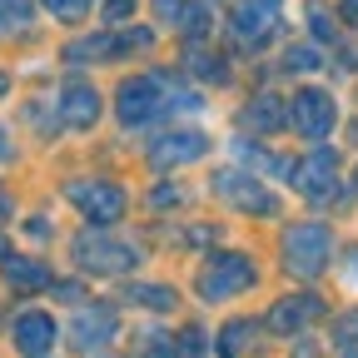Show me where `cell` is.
Instances as JSON below:
<instances>
[{
    "instance_id": "cell-1",
    "label": "cell",
    "mask_w": 358,
    "mask_h": 358,
    "mask_svg": "<svg viewBox=\"0 0 358 358\" xmlns=\"http://www.w3.org/2000/svg\"><path fill=\"white\" fill-rule=\"evenodd\" d=\"M169 105H199L189 90H169L159 75H134V80H124L120 85V120L124 124H145V120H155L159 110H169Z\"/></svg>"
},
{
    "instance_id": "cell-2",
    "label": "cell",
    "mask_w": 358,
    "mask_h": 358,
    "mask_svg": "<svg viewBox=\"0 0 358 358\" xmlns=\"http://www.w3.org/2000/svg\"><path fill=\"white\" fill-rule=\"evenodd\" d=\"M254 279H259V268H254L249 254H234V249L209 254V264L199 268V299H204V303L239 299L244 289H254Z\"/></svg>"
},
{
    "instance_id": "cell-3",
    "label": "cell",
    "mask_w": 358,
    "mask_h": 358,
    "mask_svg": "<svg viewBox=\"0 0 358 358\" xmlns=\"http://www.w3.org/2000/svg\"><path fill=\"white\" fill-rule=\"evenodd\" d=\"M334 259V234L324 224H294L284 234V268L299 279H319Z\"/></svg>"
},
{
    "instance_id": "cell-4",
    "label": "cell",
    "mask_w": 358,
    "mask_h": 358,
    "mask_svg": "<svg viewBox=\"0 0 358 358\" xmlns=\"http://www.w3.org/2000/svg\"><path fill=\"white\" fill-rule=\"evenodd\" d=\"M65 199H70L90 224H100V229H110L115 219H124V189L110 185V179H70V185H65Z\"/></svg>"
},
{
    "instance_id": "cell-5",
    "label": "cell",
    "mask_w": 358,
    "mask_h": 358,
    "mask_svg": "<svg viewBox=\"0 0 358 358\" xmlns=\"http://www.w3.org/2000/svg\"><path fill=\"white\" fill-rule=\"evenodd\" d=\"M75 264L85 274H124V268L140 264V249L120 244V239H105V234H80L75 239Z\"/></svg>"
},
{
    "instance_id": "cell-6",
    "label": "cell",
    "mask_w": 358,
    "mask_h": 358,
    "mask_svg": "<svg viewBox=\"0 0 358 358\" xmlns=\"http://www.w3.org/2000/svg\"><path fill=\"white\" fill-rule=\"evenodd\" d=\"M334 120H338V100L329 95V90H299V95L289 100V120L284 124H294L303 140H324V134L334 129Z\"/></svg>"
},
{
    "instance_id": "cell-7",
    "label": "cell",
    "mask_w": 358,
    "mask_h": 358,
    "mask_svg": "<svg viewBox=\"0 0 358 358\" xmlns=\"http://www.w3.org/2000/svg\"><path fill=\"white\" fill-rule=\"evenodd\" d=\"M115 334H120V313H115L110 303L80 308V313H75V324H70V343H75V353H85V358L105 353V348L115 343Z\"/></svg>"
},
{
    "instance_id": "cell-8",
    "label": "cell",
    "mask_w": 358,
    "mask_h": 358,
    "mask_svg": "<svg viewBox=\"0 0 358 358\" xmlns=\"http://www.w3.org/2000/svg\"><path fill=\"white\" fill-rule=\"evenodd\" d=\"M289 185H294L299 194H308V199H334V185H338V155L319 145L308 159L289 164Z\"/></svg>"
},
{
    "instance_id": "cell-9",
    "label": "cell",
    "mask_w": 358,
    "mask_h": 358,
    "mask_svg": "<svg viewBox=\"0 0 358 358\" xmlns=\"http://www.w3.org/2000/svg\"><path fill=\"white\" fill-rule=\"evenodd\" d=\"M214 189L229 199L234 209H244V214H264V219H274L279 214V199L268 194L259 179H249V174H239V169H224V174H214Z\"/></svg>"
},
{
    "instance_id": "cell-10",
    "label": "cell",
    "mask_w": 358,
    "mask_h": 358,
    "mask_svg": "<svg viewBox=\"0 0 358 358\" xmlns=\"http://www.w3.org/2000/svg\"><path fill=\"white\" fill-rule=\"evenodd\" d=\"M150 45H155V35H150V30L90 35V40H75V45H70L65 60H70V65H90V60H110V55H120V50H150Z\"/></svg>"
},
{
    "instance_id": "cell-11",
    "label": "cell",
    "mask_w": 358,
    "mask_h": 358,
    "mask_svg": "<svg viewBox=\"0 0 358 358\" xmlns=\"http://www.w3.org/2000/svg\"><path fill=\"white\" fill-rule=\"evenodd\" d=\"M204 155H209V140H204L199 129H174V134H159L155 150H150L155 169H179V164H194V159H204Z\"/></svg>"
},
{
    "instance_id": "cell-12",
    "label": "cell",
    "mask_w": 358,
    "mask_h": 358,
    "mask_svg": "<svg viewBox=\"0 0 358 358\" xmlns=\"http://www.w3.org/2000/svg\"><path fill=\"white\" fill-rule=\"evenodd\" d=\"M55 110H60V124H70V129H90V124L100 120V95H95V85H85V80L60 85Z\"/></svg>"
},
{
    "instance_id": "cell-13",
    "label": "cell",
    "mask_w": 358,
    "mask_h": 358,
    "mask_svg": "<svg viewBox=\"0 0 358 358\" xmlns=\"http://www.w3.org/2000/svg\"><path fill=\"white\" fill-rule=\"evenodd\" d=\"M10 338H15V348L25 358H45L55 348V319H50V313H40V308H25L20 319L10 324Z\"/></svg>"
},
{
    "instance_id": "cell-14",
    "label": "cell",
    "mask_w": 358,
    "mask_h": 358,
    "mask_svg": "<svg viewBox=\"0 0 358 358\" xmlns=\"http://www.w3.org/2000/svg\"><path fill=\"white\" fill-rule=\"evenodd\" d=\"M324 313V299L319 294H289V299H279L274 308H268V329L274 334H299L303 324H313Z\"/></svg>"
},
{
    "instance_id": "cell-15",
    "label": "cell",
    "mask_w": 358,
    "mask_h": 358,
    "mask_svg": "<svg viewBox=\"0 0 358 358\" xmlns=\"http://www.w3.org/2000/svg\"><path fill=\"white\" fill-rule=\"evenodd\" d=\"M274 0H244V6H234V30L244 45H264L268 35H274Z\"/></svg>"
},
{
    "instance_id": "cell-16",
    "label": "cell",
    "mask_w": 358,
    "mask_h": 358,
    "mask_svg": "<svg viewBox=\"0 0 358 358\" xmlns=\"http://www.w3.org/2000/svg\"><path fill=\"white\" fill-rule=\"evenodd\" d=\"M6 279H10V289H20V294H35V289H50V284H55L50 268H45L40 259H20V254H6Z\"/></svg>"
},
{
    "instance_id": "cell-17",
    "label": "cell",
    "mask_w": 358,
    "mask_h": 358,
    "mask_svg": "<svg viewBox=\"0 0 358 358\" xmlns=\"http://www.w3.org/2000/svg\"><path fill=\"white\" fill-rule=\"evenodd\" d=\"M284 120H289V110H284L279 95H259L244 110V124H254V134H274V129H284Z\"/></svg>"
},
{
    "instance_id": "cell-18",
    "label": "cell",
    "mask_w": 358,
    "mask_h": 358,
    "mask_svg": "<svg viewBox=\"0 0 358 358\" xmlns=\"http://www.w3.org/2000/svg\"><path fill=\"white\" fill-rule=\"evenodd\" d=\"M249 334H254V324H249V319L229 324V329L219 334V358H239V353H244V343H249Z\"/></svg>"
},
{
    "instance_id": "cell-19",
    "label": "cell",
    "mask_w": 358,
    "mask_h": 358,
    "mask_svg": "<svg viewBox=\"0 0 358 358\" xmlns=\"http://www.w3.org/2000/svg\"><path fill=\"white\" fill-rule=\"evenodd\" d=\"M124 299L129 303H145V308H174V289H159V284H134Z\"/></svg>"
},
{
    "instance_id": "cell-20",
    "label": "cell",
    "mask_w": 358,
    "mask_h": 358,
    "mask_svg": "<svg viewBox=\"0 0 358 358\" xmlns=\"http://www.w3.org/2000/svg\"><path fill=\"white\" fill-rule=\"evenodd\" d=\"M35 15L30 0H0V30H25Z\"/></svg>"
},
{
    "instance_id": "cell-21",
    "label": "cell",
    "mask_w": 358,
    "mask_h": 358,
    "mask_svg": "<svg viewBox=\"0 0 358 358\" xmlns=\"http://www.w3.org/2000/svg\"><path fill=\"white\" fill-rule=\"evenodd\" d=\"M45 10H50L55 20H65V25H75V20H85V10H90V0H40Z\"/></svg>"
},
{
    "instance_id": "cell-22",
    "label": "cell",
    "mask_w": 358,
    "mask_h": 358,
    "mask_svg": "<svg viewBox=\"0 0 358 358\" xmlns=\"http://www.w3.org/2000/svg\"><path fill=\"white\" fill-rule=\"evenodd\" d=\"M284 70H319V50H313V45H289Z\"/></svg>"
},
{
    "instance_id": "cell-23",
    "label": "cell",
    "mask_w": 358,
    "mask_h": 358,
    "mask_svg": "<svg viewBox=\"0 0 358 358\" xmlns=\"http://www.w3.org/2000/svg\"><path fill=\"white\" fill-rule=\"evenodd\" d=\"M134 15V0H105V20L110 25H120V20H129Z\"/></svg>"
},
{
    "instance_id": "cell-24",
    "label": "cell",
    "mask_w": 358,
    "mask_h": 358,
    "mask_svg": "<svg viewBox=\"0 0 358 358\" xmlns=\"http://www.w3.org/2000/svg\"><path fill=\"white\" fill-rule=\"evenodd\" d=\"M155 10H159V20L179 25V20H185V0H155Z\"/></svg>"
},
{
    "instance_id": "cell-25",
    "label": "cell",
    "mask_w": 358,
    "mask_h": 358,
    "mask_svg": "<svg viewBox=\"0 0 358 358\" xmlns=\"http://www.w3.org/2000/svg\"><path fill=\"white\" fill-rule=\"evenodd\" d=\"M308 20H313V30H319L324 40H329V35H338V25L329 20V10H319V6H313V10H308Z\"/></svg>"
},
{
    "instance_id": "cell-26",
    "label": "cell",
    "mask_w": 358,
    "mask_h": 358,
    "mask_svg": "<svg viewBox=\"0 0 358 358\" xmlns=\"http://www.w3.org/2000/svg\"><path fill=\"white\" fill-rule=\"evenodd\" d=\"M199 348H204V334H199V329H189V334H185V343H179L174 353H179V358H194Z\"/></svg>"
},
{
    "instance_id": "cell-27",
    "label": "cell",
    "mask_w": 358,
    "mask_h": 358,
    "mask_svg": "<svg viewBox=\"0 0 358 358\" xmlns=\"http://www.w3.org/2000/svg\"><path fill=\"white\" fill-rule=\"evenodd\" d=\"M338 15H343L348 25H358V0H338Z\"/></svg>"
},
{
    "instance_id": "cell-28",
    "label": "cell",
    "mask_w": 358,
    "mask_h": 358,
    "mask_svg": "<svg viewBox=\"0 0 358 358\" xmlns=\"http://www.w3.org/2000/svg\"><path fill=\"white\" fill-rule=\"evenodd\" d=\"M348 279H353V284H358V254H353V268H348Z\"/></svg>"
},
{
    "instance_id": "cell-29",
    "label": "cell",
    "mask_w": 358,
    "mask_h": 358,
    "mask_svg": "<svg viewBox=\"0 0 358 358\" xmlns=\"http://www.w3.org/2000/svg\"><path fill=\"white\" fill-rule=\"evenodd\" d=\"M6 90H10V80H6V75H0V100H6Z\"/></svg>"
},
{
    "instance_id": "cell-30",
    "label": "cell",
    "mask_w": 358,
    "mask_h": 358,
    "mask_svg": "<svg viewBox=\"0 0 358 358\" xmlns=\"http://www.w3.org/2000/svg\"><path fill=\"white\" fill-rule=\"evenodd\" d=\"M343 329H358V319H348V324H343Z\"/></svg>"
},
{
    "instance_id": "cell-31",
    "label": "cell",
    "mask_w": 358,
    "mask_h": 358,
    "mask_svg": "<svg viewBox=\"0 0 358 358\" xmlns=\"http://www.w3.org/2000/svg\"><path fill=\"white\" fill-rule=\"evenodd\" d=\"M353 185H358V169H353Z\"/></svg>"
}]
</instances>
